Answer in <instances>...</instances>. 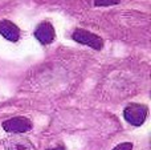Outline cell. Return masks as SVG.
I'll use <instances>...</instances> for the list:
<instances>
[{
	"label": "cell",
	"instance_id": "9c48e42d",
	"mask_svg": "<svg viewBox=\"0 0 151 150\" xmlns=\"http://www.w3.org/2000/svg\"><path fill=\"white\" fill-rule=\"evenodd\" d=\"M47 150H66V149H65V146L58 145V146H55V148H49V149H47Z\"/></svg>",
	"mask_w": 151,
	"mask_h": 150
},
{
	"label": "cell",
	"instance_id": "52a82bcc",
	"mask_svg": "<svg viewBox=\"0 0 151 150\" xmlns=\"http://www.w3.org/2000/svg\"><path fill=\"white\" fill-rule=\"evenodd\" d=\"M119 3V0H93V4L96 7H109V5H115Z\"/></svg>",
	"mask_w": 151,
	"mask_h": 150
},
{
	"label": "cell",
	"instance_id": "7a4b0ae2",
	"mask_svg": "<svg viewBox=\"0 0 151 150\" xmlns=\"http://www.w3.org/2000/svg\"><path fill=\"white\" fill-rule=\"evenodd\" d=\"M72 39L76 43L82 45H88V47L93 48L96 50H101L104 48V40L102 37H99L98 35L93 33L90 31H86L82 28H77L74 29V32L72 33Z\"/></svg>",
	"mask_w": 151,
	"mask_h": 150
},
{
	"label": "cell",
	"instance_id": "6da1fadb",
	"mask_svg": "<svg viewBox=\"0 0 151 150\" xmlns=\"http://www.w3.org/2000/svg\"><path fill=\"white\" fill-rule=\"evenodd\" d=\"M149 109L143 104H130L123 110L125 120L133 126H141L147 118Z\"/></svg>",
	"mask_w": 151,
	"mask_h": 150
},
{
	"label": "cell",
	"instance_id": "ba28073f",
	"mask_svg": "<svg viewBox=\"0 0 151 150\" xmlns=\"http://www.w3.org/2000/svg\"><path fill=\"white\" fill-rule=\"evenodd\" d=\"M131 149H133V144L131 142H122L115 146L113 150H131Z\"/></svg>",
	"mask_w": 151,
	"mask_h": 150
},
{
	"label": "cell",
	"instance_id": "3957f363",
	"mask_svg": "<svg viewBox=\"0 0 151 150\" xmlns=\"http://www.w3.org/2000/svg\"><path fill=\"white\" fill-rule=\"evenodd\" d=\"M1 128L7 133H12V134H21V133H27L32 129V121L27 117H12L5 121H3Z\"/></svg>",
	"mask_w": 151,
	"mask_h": 150
},
{
	"label": "cell",
	"instance_id": "5b68a950",
	"mask_svg": "<svg viewBox=\"0 0 151 150\" xmlns=\"http://www.w3.org/2000/svg\"><path fill=\"white\" fill-rule=\"evenodd\" d=\"M3 146L5 150H36L35 145L23 136L13 134L11 137H7L3 141Z\"/></svg>",
	"mask_w": 151,
	"mask_h": 150
},
{
	"label": "cell",
	"instance_id": "277c9868",
	"mask_svg": "<svg viewBox=\"0 0 151 150\" xmlns=\"http://www.w3.org/2000/svg\"><path fill=\"white\" fill-rule=\"evenodd\" d=\"M33 36L40 44L49 45L56 39V31L49 21H41L35 29Z\"/></svg>",
	"mask_w": 151,
	"mask_h": 150
},
{
	"label": "cell",
	"instance_id": "8992f818",
	"mask_svg": "<svg viewBox=\"0 0 151 150\" xmlns=\"http://www.w3.org/2000/svg\"><path fill=\"white\" fill-rule=\"evenodd\" d=\"M0 35L11 43H16L20 39V28L11 20H0Z\"/></svg>",
	"mask_w": 151,
	"mask_h": 150
}]
</instances>
